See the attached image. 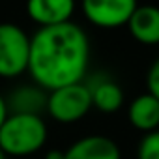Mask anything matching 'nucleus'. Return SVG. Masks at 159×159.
<instances>
[{
	"label": "nucleus",
	"instance_id": "nucleus-1",
	"mask_svg": "<svg viewBox=\"0 0 159 159\" xmlns=\"http://www.w3.org/2000/svg\"><path fill=\"white\" fill-rule=\"evenodd\" d=\"M90 58V45L84 30L75 23L39 28L30 38L28 73L36 86L56 90L81 83Z\"/></svg>",
	"mask_w": 159,
	"mask_h": 159
},
{
	"label": "nucleus",
	"instance_id": "nucleus-2",
	"mask_svg": "<svg viewBox=\"0 0 159 159\" xmlns=\"http://www.w3.org/2000/svg\"><path fill=\"white\" fill-rule=\"evenodd\" d=\"M47 142V124L36 114H8L0 127V150L6 157H26Z\"/></svg>",
	"mask_w": 159,
	"mask_h": 159
},
{
	"label": "nucleus",
	"instance_id": "nucleus-3",
	"mask_svg": "<svg viewBox=\"0 0 159 159\" xmlns=\"http://www.w3.org/2000/svg\"><path fill=\"white\" fill-rule=\"evenodd\" d=\"M28 34L13 23H0V77L15 79L23 75L28 69Z\"/></svg>",
	"mask_w": 159,
	"mask_h": 159
},
{
	"label": "nucleus",
	"instance_id": "nucleus-4",
	"mask_svg": "<svg viewBox=\"0 0 159 159\" xmlns=\"http://www.w3.org/2000/svg\"><path fill=\"white\" fill-rule=\"evenodd\" d=\"M90 109L92 99L84 81L56 88L47 94L45 111L51 114L52 120L60 124H75L81 118H84Z\"/></svg>",
	"mask_w": 159,
	"mask_h": 159
},
{
	"label": "nucleus",
	"instance_id": "nucleus-5",
	"mask_svg": "<svg viewBox=\"0 0 159 159\" xmlns=\"http://www.w3.org/2000/svg\"><path fill=\"white\" fill-rule=\"evenodd\" d=\"M137 4L133 0H86L83 4L84 17L101 28H116L127 25Z\"/></svg>",
	"mask_w": 159,
	"mask_h": 159
},
{
	"label": "nucleus",
	"instance_id": "nucleus-6",
	"mask_svg": "<svg viewBox=\"0 0 159 159\" xmlns=\"http://www.w3.org/2000/svg\"><path fill=\"white\" fill-rule=\"evenodd\" d=\"M28 17L39 28H51L71 21L75 4L71 0H32L26 6Z\"/></svg>",
	"mask_w": 159,
	"mask_h": 159
},
{
	"label": "nucleus",
	"instance_id": "nucleus-7",
	"mask_svg": "<svg viewBox=\"0 0 159 159\" xmlns=\"http://www.w3.org/2000/svg\"><path fill=\"white\" fill-rule=\"evenodd\" d=\"M64 159H122L118 144L105 135H88L73 142Z\"/></svg>",
	"mask_w": 159,
	"mask_h": 159
},
{
	"label": "nucleus",
	"instance_id": "nucleus-8",
	"mask_svg": "<svg viewBox=\"0 0 159 159\" xmlns=\"http://www.w3.org/2000/svg\"><path fill=\"white\" fill-rule=\"evenodd\" d=\"M129 34L142 45L159 43V8L137 6L127 21Z\"/></svg>",
	"mask_w": 159,
	"mask_h": 159
},
{
	"label": "nucleus",
	"instance_id": "nucleus-9",
	"mask_svg": "<svg viewBox=\"0 0 159 159\" xmlns=\"http://www.w3.org/2000/svg\"><path fill=\"white\" fill-rule=\"evenodd\" d=\"M88 92H90V99H92V107H96L101 112H116L122 105H124V90L122 86L112 81L111 77H96L90 83H84Z\"/></svg>",
	"mask_w": 159,
	"mask_h": 159
},
{
	"label": "nucleus",
	"instance_id": "nucleus-10",
	"mask_svg": "<svg viewBox=\"0 0 159 159\" xmlns=\"http://www.w3.org/2000/svg\"><path fill=\"white\" fill-rule=\"evenodd\" d=\"M127 120L129 124L146 133H153L159 127V101L150 94H142L135 98L127 107Z\"/></svg>",
	"mask_w": 159,
	"mask_h": 159
},
{
	"label": "nucleus",
	"instance_id": "nucleus-11",
	"mask_svg": "<svg viewBox=\"0 0 159 159\" xmlns=\"http://www.w3.org/2000/svg\"><path fill=\"white\" fill-rule=\"evenodd\" d=\"M8 103L10 114H36L41 116V111L47 107V92L39 86H21L17 88Z\"/></svg>",
	"mask_w": 159,
	"mask_h": 159
},
{
	"label": "nucleus",
	"instance_id": "nucleus-12",
	"mask_svg": "<svg viewBox=\"0 0 159 159\" xmlns=\"http://www.w3.org/2000/svg\"><path fill=\"white\" fill-rule=\"evenodd\" d=\"M139 159H159V129L142 139L139 146Z\"/></svg>",
	"mask_w": 159,
	"mask_h": 159
},
{
	"label": "nucleus",
	"instance_id": "nucleus-13",
	"mask_svg": "<svg viewBox=\"0 0 159 159\" xmlns=\"http://www.w3.org/2000/svg\"><path fill=\"white\" fill-rule=\"evenodd\" d=\"M146 86H148V92L152 98H155L159 101V58L150 66L148 69V75H146Z\"/></svg>",
	"mask_w": 159,
	"mask_h": 159
},
{
	"label": "nucleus",
	"instance_id": "nucleus-14",
	"mask_svg": "<svg viewBox=\"0 0 159 159\" xmlns=\"http://www.w3.org/2000/svg\"><path fill=\"white\" fill-rule=\"evenodd\" d=\"M8 114H10V111H8V103H6V99H4V96L0 94V127H2V124L6 122V118H8Z\"/></svg>",
	"mask_w": 159,
	"mask_h": 159
},
{
	"label": "nucleus",
	"instance_id": "nucleus-15",
	"mask_svg": "<svg viewBox=\"0 0 159 159\" xmlns=\"http://www.w3.org/2000/svg\"><path fill=\"white\" fill-rule=\"evenodd\" d=\"M45 159H64V152L62 150H51V152H47Z\"/></svg>",
	"mask_w": 159,
	"mask_h": 159
},
{
	"label": "nucleus",
	"instance_id": "nucleus-16",
	"mask_svg": "<svg viewBox=\"0 0 159 159\" xmlns=\"http://www.w3.org/2000/svg\"><path fill=\"white\" fill-rule=\"evenodd\" d=\"M0 159H8V157L4 155V152H2V150H0Z\"/></svg>",
	"mask_w": 159,
	"mask_h": 159
}]
</instances>
